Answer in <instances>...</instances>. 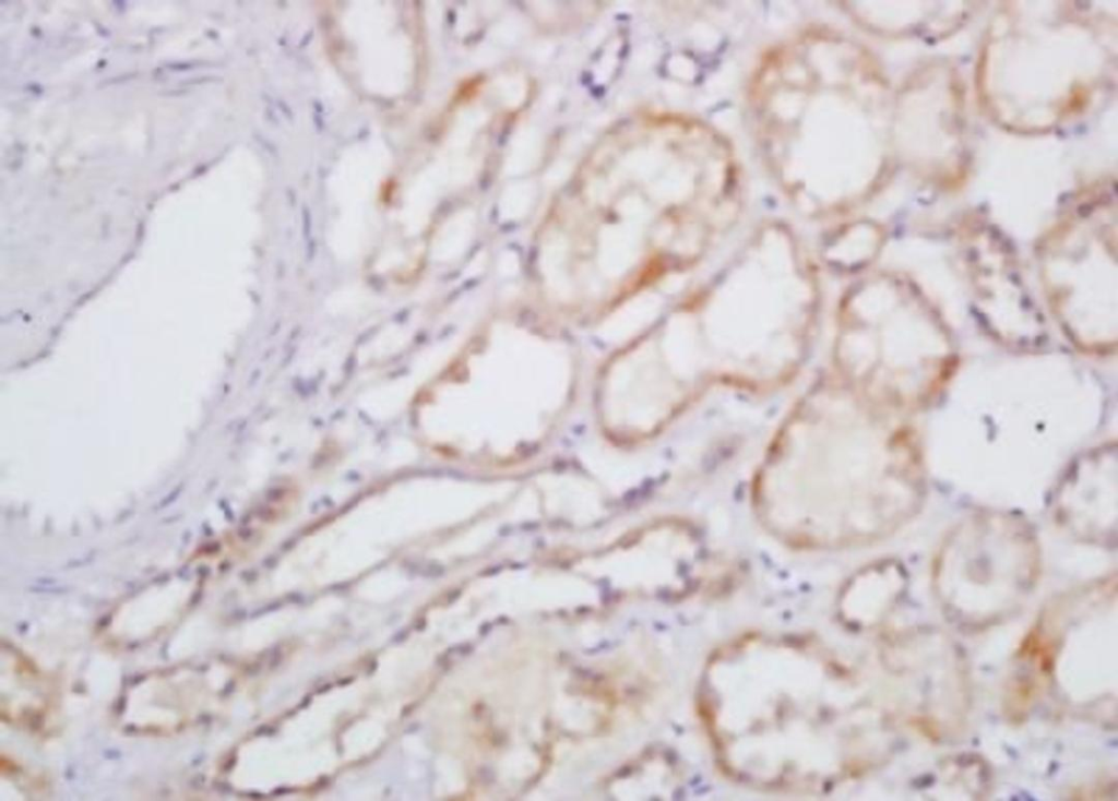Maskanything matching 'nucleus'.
<instances>
[{
    "instance_id": "nucleus-1",
    "label": "nucleus",
    "mask_w": 1118,
    "mask_h": 801,
    "mask_svg": "<svg viewBox=\"0 0 1118 801\" xmlns=\"http://www.w3.org/2000/svg\"><path fill=\"white\" fill-rule=\"evenodd\" d=\"M126 722L146 733L183 730L205 710V669L165 670L138 682L124 697Z\"/></svg>"
},
{
    "instance_id": "nucleus-2",
    "label": "nucleus",
    "mask_w": 1118,
    "mask_h": 801,
    "mask_svg": "<svg viewBox=\"0 0 1118 801\" xmlns=\"http://www.w3.org/2000/svg\"><path fill=\"white\" fill-rule=\"evenodd\" d=\"M51 685L27 657L12 646L1 650L2 716L28 732H43L53 713Z\"/></svg>"
}]
</instances>
